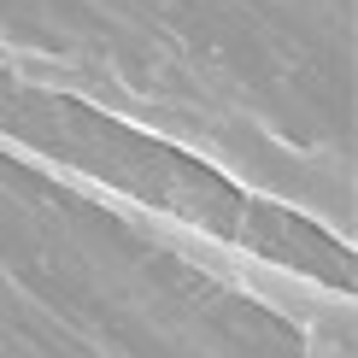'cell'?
Segmentation results:
<instances>
[{
    "label": "cell",
    "instance_id": "obj_1",
    "mask_svg": "<svg viewBox=\"0 0 358 358\" xmlns=\"http://www.w3.org/2000/svg\"><path fill=\"white\" fill-rule=\"evenodd\" d=\"M0 129L53 147V153L71 159V165L106 176V182L141 194V200H153V206H165V212L200 223V229L235 235V241L271 252V259L294 264V271H306L317 282H329V288H352V259H347V247H341L329 229H317V223L282 212V206L259 200V194L223 182L217 171H206L200 159L176 153V147H165V141L124 129L100 106H83V100L53 94V88H29V83L0 71Z\"/></svg>",
    "mask_w": 358,
    "mask_h": 358
}]
</instances>
